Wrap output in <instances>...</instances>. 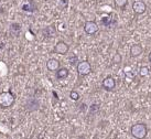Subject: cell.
<instances>
[{"label":"cell","mask_w":151,"mask_h":139,"mask_svg":"<svg viewBox=\"0 0 151 139\" xmlns=\"http://www.w3.org/2000/svg\"><path fill=\"white\" fill-rule=\"evenodd\" d=\"M68 62H70L71 65H75V64L78 62V59H77V56H76V55H73V56H71V58L68 59Z\"/></svg>","instance_id":"44dd1931"},{"label":"cell","mask_w":151,"mask_h":139,"mask_svg":"<svg viewBox=\"0 0 151 139\" xmlns=\"http://www.w3.org/2000/svg\"><path fill=\"white\" fill-rule=\"evenodd\" d=\"M46 68H47L49 71L55 72L60 68V61L56 59H50L46 62Z\"/></svg>","instance_id":"8fae6325"},{"label":"cell","mask_w":151,"mask_h":139,"mask_svg":"<svg viewBox=\"0 0 151 139\" xmlns=\"http://www.w3.org/2000/svg\"><path fill=\"white\" fill-rule=\"evenodd\" d=\"M42 34L44 38H54L55 34H56V29L53 24L52 25H47L44 29H42Z\"/></svg>","instance_id":"30bf717a"},{"label":"cell","mask_w":151,"mask_h":139,"mask_svg":"<svg viewBox=\"0 0 151 139\" xmlns=\"http://www.w3.org/2000/svg\"><path fill=\"white\" fill-rule=\"evenodd\" d=\"M60 4L63 7V8H66L68 6V0H60Z\"/></svg>","instance_id":"7402d4cb"},{"label":"cell","mask_w":151,"mask_h":139,"mask_svg":"<svg viewBox=\"0 0 151 139\" xmlns=\"http://www.w3.org/2000/svg\"><path fill=\"white\" fill-rule=\"evenodd\" d=\"M99 109H101V106L98 105V104H96V103H94V104H92V105L89 106V114L96 115L99 112Z\"/></svg>","instance_id":"e0dca14e"},{"label":"cell","mask_w":151,"mask_h":139,"mask_svg":"<svg viewBox=\"0 0 151 139\" xmlns=\"http://www.w3.org/2000/svg\"><path fill=\"white\" fill-rule=\"evenodd\" d=\"M24 108L29 112H35L40 108V102L37 99V98H29L28 101L25 102L24 104Z\"/></svg>","instance_id":"52a82bcc"},{"label":"cell","mask_w":151,"mask_h":139,"mask_svg":"<svg viewBox=\"0 0 151 139\" xmlns=\"http://www.w3.org/2000/svg\"><path fill=\"white\" fill-rule=\"evenodd\" d=\"M68 50H70V46L64 41H59L54 46V52L60 55H65L68 52Z\"/></svg>","instance_id":"8992f818"},{"label":"cell","mask_w":151,"mask_h":139,"mask_svg":"<svg viewBox=\"0 0 151 139\" xmlns=\"http://www.w3.org/2000/svg\"><path fill=\"white\" fill-rule=\"evenodd\" d=\"M149 62L151 63V52L149 53Z\"/></svg>","instance_id":"cb8c5ba5"},{"label":"cell","mask_w":151,"mask_h":139,"mask_svg":"<svg viewBox=\"0 0 151 139\" xmlns=\"http://www.w3.org/2000/svg\"><path fill=\"white\" fill-rule=\"evenodd\" d=\"M10 31H11V33L13 35L18 37V34L20 33V31H21V27H20L19 23H12L11 27H10Z\"/></svg>","instance_id":"9a60e30c"},{"label":"cell","mask_w":151,"mask_h":139,"mask_svg":"<svg viewBox=\"0 0 151 139\" xmlns=\"http://www.w3.org/2000/svg\"><path fill=\"white\" fill-rule=\"evenodd\" d=\"M76 68H77L78 75L81 76H86L92 72V66H91L88 61H81V62H78L77 65H76Z\"/></svg>","instance_id":"3957f363"},{"label":"cell","mask_w":151,"mask_h":139,"mask_svg":"<svg viewBox=\"0 0 151 139\" xmlns=\"http://www.w3.org/2000/svg\"><path fill=\"white\" fill-rule=\"evenodd\" d=\"M101 86L105 91H108V92H111L115 87H116V81L113 76H107L103 80V83H101Z\"/></svg>","instance_id":"5b68a950"},{"label":"cell","mask_w":151,"mask_h":139,"mask_svg":"<svg viewBox=\"0 0 151 139\" xmlns=\"http://www.w3.org/2000/svg\"><path fill=\"white\" fill-rule=\"evenodd\" d=\"M22 10L23 11H30V12L35 11V4H34L33 0H29V4H23L22 6Z\"/></svg>","instance_id":"5bb4252c"},{"label":"cell","mask_w":151,"mask_h":139,"mask_svg":"<svg viewBox=\"0 0 151 139\" xmlns=\"http://www.w3.org/2000/svg\"><path fill=\"white\" fill-rule=\"evenodd\" d=\"M77 139H86V138H84V137H78Z\"/></svg>","instance_id":"d4e9b609"},{"label":"cell","mask_w":151,"mask_h":139,"mask_svg":"<svg viewBox=\"0 0 151 139\" xmlns=\"http://www.w3.org/2000/svg\"><path fill=\"white\" fill-rule=\"evenodd\" d=\"M122 62V55L119 54V53H116V54L114 55L113 58V63H120Z\"/></svg>","instance_id":"ffe728a7"},{"label":"cell","mask_w":151,"mask_h":139,"mask_svg":"<svg viewBox=\"0 0 151 139\" xmlns=\"http://www.w3.org/2000/svg\"><path fill=\"white\" fill-rule=\"evenodd\" d=\"M132 10L136 14H141V13L146 12L147 10V4H145L143 1H140V0H137L132 4Z\"/></svg>","instance_id":"9c48e42d"},{"label":"cell","mask_w":151,"mask_h":139,"mask_svg":"<svg viewBox=\"0 0 151 139\" xmlns=\"http://www.w3.org/2000/svg\"><path fill=\"white\" fill-rule=\"evenodd\" d=\"M149 73H150L149 68H147V66H142V68H140V71H139V75L141 76V77H145V76L149 75Z\"/></svg>","instance_id":"ac0fdd59"},{"label":"cell","mask_w":151,"mask_h":139,"mask_svg":"<svg viewBox=\"0 0 151 139\" xmlns=\"http://www.w3.org/2000/svg\"><path fill=\"white\" fill-rule=\"evenodd\" d=\"M101 23L107 28H115L117 25V18L114 13H109L108 16L101 18Z\"/></svg>","instance_id":"277c9868"},{"label":"cell","mask_w":151,"mask_h":139,"mask_svg":"<svg viewBox=\"0 0 151 139\" xmlns=\"http://www.w3.org/2000/svg\"><path fill=\"white\" fill-rule=\"evenodd\" d=\"M55 72H56L55 75H56L58 80H65L68 76V74H70V72H68V70L66 68H59Z\"/></svg>","instance_id":"4fadbf2b"},{"label":"cell","mask_w":151,"mask_h":139,"mask_svg":"<svg viewBox=\"0 0 151 139\" xmlns=\"http://www.w3.org/2000/svg\"><path fill=\"white\" fill-rule=\"evenodd\" d=\"M80 94L76 92V91H72L71 93H70V98H71L72 101H78L80 99Z\"/></svg>","instance_id":"d6986e66"},{"label":"cell","mask_w":151,"mask_h":139,"mask_svg":"<svg viewBox=\"0 0 151 139\" xmlns=\"http://www.w3.org/2000/svg\"><path fill=\"white\" fill-rule=\"evenodd\" d=\"M114 4L116 8L124 9L126 8V6L128 4V0H114Z\"/></svg>","instance_id":"2e32d148"},{"label":"cell","mask_w":151,"mask_h":139,"mask_svg":"<svg viewBox=\"0 0 151 139\" xmlns=\"http://www.w3.org/2000/svg\"><path fill=\"white\" fill-rule=\"evenodd\" d=\"M85 108H86V105H85V104H81V105H80V110H81V112H85Z\"/></svg>","instance_id":"603a6c76"},{"label":"cell","mask_w":151,"mask_h":139,"mask_svg":"<svg viewBox=\"0 0 151 139\" xmlns=\"http://www.w3.org/2000/svg\"><path fill=\"white\" fill-rule=\"evenodd\" d=\"M84 31L86 34L93 35L98 31V25L95 21H86L84 24Z\"/></svg>","instance_id":"ba28073f"},{"label":"cell","mask_w":151,"mask_h":139,"mask_svg":"<svg viewBox=\"0 0 151 139\" xmlns=\"http://www.w3.org/2000/svg\"><path fill=\"white\" fill-rule=\"evenodd\" d=\"M142 51H143V49L140 44H132L131 48H130V55H131L132 58H137L139 55H141Z\"/></svg>","instance_id":"7c38bea8"},{"label":"cell","mask_w":151,"mask_h":139,"mask_svg":"<svg viewBox=\"0 0 151 139\" xmlns=\"http://www.w3.org/2000/svg\"><path fill=\"white\" fill-rule=\"evenodd\" d=\"M130 133H131L132 137H134V138L145 139L148 134V128L146 126V124L138 122V124H134V125L130 127Z\"/></svg>","instance_id":"6da1fadb"},{"label":"cell","mask_w":151,"mask_h":139,"mask_svg":"<svg viewBox=\"0 0 151 139\" xmlns=\"http://www.w3.org/2000/svg\"><path fill=\"white\" fill-rule=\"evenodd\" d=\"M16 97L11 92H1L0 93V107L8 108L14 103Z\"/></svg>","instance_id":"7a4b0ae2"}]
</instances>
